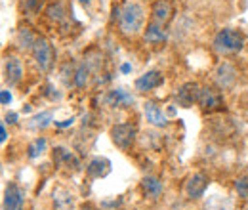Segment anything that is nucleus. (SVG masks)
<instances>
[{
  "label": "nucleus",
  "mask_w": 248,
  "mask_h": 210,
  "mask_svg": "<svg viewBox=\"0 0 248 210\" xmlns=\"http://www.w3.org/2000/svg\"><path fill=\"white\" fill-rule=\"evenodd\" d=\"M6 140H8V130H6V122H2L0 124V142L4 144Z\"/></svg>",
  "instance_id": "cd10ccee"
},
{
  "label": "nucleus",
  "mask_w": 248,
  "mask_h": 210,
  "mask_svg": "<svg viewBox=\"0 0 248 210\" xmlns=\"http://www.w3.org/2000/svg\"><path fill=\"white\" fill-rule=\"evenodd\" d=\"M174 17V4L170 0H155L151 6V21L158 25H168Z\"/></svg>",
  "instance_id": "9d476101"
},
{
  "label": "nucleus",
  "mask_w": 248,
  "mask_h": 210,
  "mask_svg": "<svg viewBox=\"0 0 248 210\" xmlns=\"http://www.w3.org/2000/svg\"><path fill=\"white\" fill-rule=\"evenodd\" d=\"M247 105H248V101H247Z\"/></svg>",
  "instance_id": "72a5a7b5"
},
{
  "label": "nucleus",
  "mask_w": 248,
  "mask_h": 210,
  "mask_svg": "<svg viewBox=\"0 0 248 210\" xmlns=\"http://www.w3.org/2000/svg\"><path fill=\"white\" fill-rule=\"evenodd\" d=\"M214 82L219 90H229L235 86L237 82V69L229 63V61H223L219 63L214 71Z\"/></svg>",
  "instance_id": "1a4fd4ad"
},
{
  "label": "nucleus",
  "mask_w": 248,
  "mask_h": 210,
  "mask_svg": "<svg viewBox=\"0 0 248 210\" xmlns=\"http://www.w3.org/2000/svg\"><path fill=\"white\" fill-rule=\"evenodd\" d=\"M117 27L126 36H136L145 29V10L140 2H124L123 6H117L115 10Z\"/></svg>",
  "instance_id": "f257e3e1"
},
{
  "label": "nucleus",
  "mask_w": 248,
  "mask_h": 210,
  "mask_svg": "<svg viewBox=\"0 0 248 210\" xmlns=\"http://www.w3.org/2000/svg\"><path fill=\"white\" fill-rule=\"evenodd\" d=\"M46 14H48V17H50L52 21H63V19H65V8H63L62 2L52 4V6L46 10Z\"/></svg>",
  "instance_id": "5701e85b"
},
{
  "label": "nucleus",
  "mask_w": 248,
  "mask_h": 210,
  "mask_svg": "<svg viewBox=\"0 0 248 210\" xmlns=\"http://www.w3.org/2000/svg\"><path fill=\"white\" fill-rule=\"evenodd\" d=\"M111 172V161L105 157H93L92 161L86 164V174L90 178H105Z\"/></svg>",
  "instance_id": "2eb2a0df"
},
{
  "label": "nucleus",
  "mask_w": 248,
  "mask_h": 210,
  "mask_svg": "<svg viewBox=\"0 0 248 210\" xmlns=\"http://www.w3.org/2000/svg\"><path fill=\"white\" fill-rule=\"evenodd\" d=\"M208 176L204 174V172H195V174H191L186 181V187H184V191H186V197L189 201H199L201 197H204V191H206V187H208Z\"/></svg>",
  "instance_id": "6e6552de"
},
{
  "label": "nucleus",
  "mask_w": 248,
  "mask_h": 210,
  "mask_svg": "<svg viewBox=\"0 0 248 210\" xmlns=\"http://www.w3.org/2000/svg\"><path fill=\"white\" fill-rule=\"evenodd\" d=\"M82 2H84V4H86V2H90V0H82Z\"/></svg>",
  "instance_id": "2f4dec72"
},
{
  "label": "nucleus",
  "mask_w": 248,
  "mask_h": 210,
  "mask_svg": "<svg viewBox=\"0 0 248 210\" xmlns=\"http://www.w3.org/2000/svg\"><path fill=\"white\" fill-rule=\"evenodd\" d=\"M105 103L109 107H132L134 105V96L132 92H128L126 88H113L107 92L105 96Z\"/></svg>",
  "instance_id": "ddd939ff"
},
{
  "label": "nucleus",
  "mask_w": 248,
  "mask_h": 210,
  "mask_svg": "<svg viewBox=\"0 0 248 210\" xmlns=\"http://www.w3.org/2000/svg\"><path fill=\"white\" fill-rule=\"evenodd\" d=\"M36 38H38V36H34L29 27H21V29L17 31V38H16V40H17V46H19L21 50L32 52V46H34Z\"/></svg>",
  "instance_id": "aec40b11"
},
{
  "label": "nucleus",
  "mask_w": 248,
  "mask_h": 210,
  "mask_svg": "<svg viewBox=\"0 0 248 210\" xmlns=\"http://www.w3.org/2000/svg\"><path fill=\"white\" fill-rule=\"evenodd\" d=\"M46 149H48L46 138L38 136V138H34L31 144H29V147H27V157H29V159H36V157H40Z\"/></svg>",
  "instance_id": "412c9836"
},
{
  "label": "nucleus",
  "mask_w": 248,
  "mask_h": 210,
  "mask_svg": "<svg viewBox=\"0 0 248 210\" xmlns=\"http://www.w3.org/2000/svg\"><path fill=\"white\" fill-rule=\"evenodd\" d=\"M21 79H23V63H21V60L14 54L6 56L4 58V82H6V86L14 88L21 82Z\"/></svg>",
  "instance_id": "0eeeda50"
},
{
  "label": "nucleus",
  "mask_w": 248,
  "mask_h": 210,
  "mask_svg": "<svg viewBox=\"0 0 248 210\" xmlns=\"http://www.w3.org/2000/svg\"><path fill=\"white\" fill-rule=\"evenodd\" d=\"M109 134H111V142H113L119 149L130 151L132 145L136 144V134H138V130H136V126L130 124V122H121V124H115Z\"/></svg>",
  "instance_id": "20e7f679"
},
{
  "label": "nucleus",
  "mask_w": 248,
  "mask_h": 210,
  "mask_svg": "<svg viewBox=\"0 0 248 210\" xmlns=\"http://www.w3.org/2000/svg\"><path fill=\"white\" fill-rule=\"evenodd\" d=\"M54 162L62 168H67V170H78L80 168L78 159L65 147H56L54 149Z\"/></svg>",
  "instance_id": "dca6fc26"
},
{
  "label": "nucleus",
  "mask_w": 248,
  "mask_h": 210,
  "mask_svg": "<svg viewBox=\"0 0 248 210\" xmlns=\"http://www.w3.org/2000/svg\"><path fill=\"white\" fill-rule=\"evenodd\" d=\"M90 77H92V67H90L86 61H82V63H80V65H77V69H75L73 84H75L78 90H82V88H86V86H88Z\"/></svg>",
  "instance_id": "6ab92c4d"
},
{
  "label": "nucleus",
  "mask_w": 248,
  "mask_h": 210,
  "mask_svg": "<svg viewBox=\"0 0 248 210\" xmlns=\"http://www.w3.org/2000/svg\"><path fill=\"white\" fill-rule=\"evenodd\" d=\"M245 210H248V205H247V209H245Z\"/></svg>",
  "instance_id": "473e14b6"
},
{
  "label": "nucleus",
  "mask_w": 248,
  "mask_h": 210,
  "mask_svg": "<svg viewBox=\"0 0 248 210\" xmlns=\"http://www.w3.org/2000/svg\"><path fill=\"white\" fill-rule=\"evenodd\" d=\"M4 119H6L4 120L6 124H16V122H17V115H16V113H8Z\"/></svg>",
  "instance_id": "c85d7f7f"
},
{
  "label": "nucleus",
  "mask_w": 248,
  "mask_h": 210,
  "mask_svg": "<svg viewBox=\"0 0 248 210\" xmlns=\"http://www.w3.org/2000/svg\"><path fill=\"white\" fill-rule=\"evenodd\" d=\"M32 60L36 63V67L42 71V73H48L54 63H56V50L54 46L50 44V40H46L44 36H38L34 46H32Z\"/></svg>",
  "instance_id": "7ed1b4c3"
},
{
  "label": "nucleus",
  "mask_w": 248,
  "mask_h": 210,
  "mask_svg": "<svg viewBox=\"0 0 248 210\" xmlns=\"http://www.w3.org/2000/svg\"><path fill=\"white\" fill-rule=\"evenodd\" d=\"M52 119H54V113L52 111H42L40 115H34L29 122V126L31 128H36V130H42V128H46V126H50L52 124Z\"/></svg>",
  "instance_id": "4be33fe9"
},
{
  "label": "nucleus",
  "mask_w": 248,
  "mask_h": 210,
  "mask_svg": "<svg viewBox=\"0 0 248 210\" xmlns=\"http://www.w3.org/2000/svg\"><path fill=\"white\" fill-rule=\"evenodd\" d=\"M44 2H46V0H23L21 6H23V10H25V14L34 16V14H40Z\"/></svg>",
  "instance_id": "b1692460"
},
{
  "label": "nucleus",
  "mask_w": 248,
  "mask_h": 210,
  "mask_svg": "<svg viewBox=\"0 0 248 210\" xmlns=\"http://www.w3.org/2000/svg\"><path fill=\"white\" fill-rule=\"evenodd\" d=\"M197 105L201 107L202 113L219 111L223 107V94H221L219 88H214V86H201Z\"/></svg>",
  "instance_id": "39448f33"
},
{
  "label": "nucleus",
  "mask_w": 248,
  "mask_h": 210,
  "mask_svg": "<svg viewBox=\"0 0 248 210\" xmlns=\"http://www.w3.org/2000/svg\"><path fill=\"white\" fill-rule=\"evenodd\" d=\"M130 69H132V65H130V63H124L123 65V73H130Z\"/></svg>",
  "instance_id": "7c9ffc66"
},
{
  "label": "nucleus",
  "mask_w": 248,
  "mask_h": 210,
  "mask_svg": "<svg viewBox=\"0 0 248 210\" xmlns=\"http://www.w3.org/2000/svg\"><path fill=\"white\" fill-rule=\"evenodd\" d=\"M2 210H25V191L16 181H10L4 189Z\"/></svg>",
  "instance_id": "423d86ee"
},
{
  "label": "nucleus",
  "mask_w": 248,
  "mask_h": 210,
  "mask_svg": "<svg viewBox=\"0 0 248 210\" xmlns=\"http://www.w3.org/2000/svg\"><path fill=\"white\" fill-rule=\"evenodd\" d=\"M245 42H247V36L239 29H221L217 31L212 40V48L221 56H229V54L241 52L245 48Z\"/></svg>",
  "instance_id": "f03ea898"
},
{
  "label": "nucleus",
  "mask_w": 248,
  "mask_h": 210,
  "mask_svg": "<svg viewBox=\"0 0 248 210\" xmlns=\"http://www.w3.org/2000/svg\"><path fill=\"white\" fill-rule=\"evenodd\" d=\"M162 82H164V75L160 71H156V69H151V71H147V73H143V75H140L136 79L134 88L143 94V92L156 90L158 86H162Z\"/></svg>",
  "instance_id": "9b49d317"
},
{
  "label": "nucleus",
  "mask_w": 248,
  "mask_h": 210,
  "mask_svg": "<svg viewBox=\"0 0 248 210\" xmlns=\"http://www.w3.org/2000/svg\"><path fill=\"white\" fill-rule=\"evenodd\" d=\"M235 191L241 199L248 201V176H241L235 180Z\"/></svg>",
  "instance_id": "393cba45"
},
{
  "label": "nucleus",
  "mask_w": 248,
  "mask_h": 210,
  "mask_svg": "<svg viewBox=\"0 0 248 210\" xmlns=\"http://www.w3.org/2000/svg\"><path fill=\"white\" fill-rule=\"evenodd\" d=\"M143 38H145V42H149V44H162V42H166V38H168V34H166V31L162 25H158V23H147V27L143 29Z\"/></svg>",
  "instance_id": "a211bd4d"
},
{
  "label": "nucleus",
  "mask_w": 248,
  "mask_h": 210,
  "mask_svg": "<svg viewBox=\"0 0 248 210\" xmlns=\"http://www.w3.org/2000/svg\"><path fill=\"white\" fill-rule=\"evenodd\" d=\"M199 92H201V86H199L197 82H186V84L178 90V94H176L178 105H182V107H191L193 103H197Z\"/></svg>",
  "instance_id": "4468645a"
},
{
  "label": "nucleus",
  "mask_w": 248,
  "mask_h": 210,
  "mask_svg": "<svg viewBox=\"0 0 248 210\" xmlns=\"http://www.w3.org/2000/svg\"><path fill=\"white\" fill-rule=\"evenodd\" d=\"M80 210H97V209H95L93 205H90V203H86V205H82V207H80Z\"/></svg>",
  "instance_id": "c756f323"
},
{
  "label": "nucleus",
  "mask_w": 248,
  "mask_h": 210,
  "mask_svg": "<svg viewBox=\"0 0 248 210\" xmlns=\"http://www.w3.org/2000/svg\"><path fill=\"white\" fill-rule=\"evenodd\" d=\"M141 191L147 199H158L164 191V183L156 176H143L141 178Z\"/></svg>",
  "instance_id": "f3484780"
},
{
  "label": "nucleus",
  "mask_w": 248,
  "mask_h": 210,
  "mask_svg": "<svg viewBox=\"0 0 248 210\" xmlns=\"http://www.w3.org/2000/svg\"><path fill=\"white\" fill-rule=\"evenodd\" d=\"M0 99H2V105H8L10 101H12V94L8 90H2V94H0Z\"/></svg>",
  "instance_id": "bb28decb"
},
{
  "label": "nucleus",
  "mask_w": 248,
  "mask_h": 210,
  "mask_svg": "<svg viewBox=\"0 0 248 210\" xmlns=\"http://www.w3.org/2000/svg\"><path fill=\"white\" fill-rule=\"evenodd\" d=\"M204 210H229V201H227V199H221V197L210 199V201L206 203Z\"/></svg>",
  "instance_id": "a878e982"
},
{
  "label": "nucleus",
  "mask_w": 248,
  "mask_h": 210,
  "mask_svg": "<svg viewBox=\"0 0 248 210\" xmlns=\"http://www.w3.org/2000/svg\"><path fill=\"white\" fill-rule=\"evenodd\" d=\"M143 113H145V119L151 126L155 128H166L170 124V120L166 117V113L156 105L155 101H145L143 103Z\"/></svg>",
  "instance_id": "f8f14e48"
}]
</instances>
